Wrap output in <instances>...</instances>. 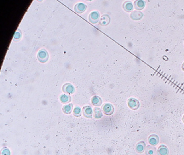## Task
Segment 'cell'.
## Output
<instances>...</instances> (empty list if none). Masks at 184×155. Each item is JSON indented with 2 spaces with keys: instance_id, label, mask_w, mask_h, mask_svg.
I'll list each match as a JSON object with an SVG mask.
<instances>
[{
  "instance_id": "obj_1",
  "label": "cell",
  "mask_w": 184,
  "mask_h": 155,
  "mask_svg": "<svg viewBox=\"0 0 184 155\" xmlns=\"http://www.w3.org/2000/svg\"><path fill=\"white\" fill-rule=\"evenodd\" d=\"M128 105L130 108L137 110L140 106V103L137 99L131 98L128 99Z\"/></svg>"
},
{
  "instance_id": "obj_2",
  "label": "cell",
  "mask_w": 184,
  "mask_h": 155,
  "mask_svg": "<svg viewBox=\"0 0 184 155\" xmlns=\"http://www.w3.org/2000/svg\"><path fill=\"white\" fill-rule=\"evenodd\" d=\"M159 137L157 135H150L148 137V142L150 145L155 146L158 144Z\"/></svg>"
},
{
  "instance_id": "obj_3",
  "label": "cell",
  "mask_w": 184,
  "mask_h": 155,
  "mask_svg": "<svg viewBox=\"0 0 184 155\" xmlns=\"http://www.w3.org/2000/svg\"><path fill=\"white\" fill-rule=\"evenodd\" d=\"M104 113L107 115H110L113 113L114 108L110 103H105L103 107Z\"/></svg>"
},
{
  "instance_id": "obj_4",
  "label": "cell",
  "mask_w": 184,
  "mask_h": 155,
  "mask_svg": "<svg viewBox=\"0 0 184 155\" xmlns=\"http://www.w3.org/2000/svg\"><path fill=\"white\" fill-rule=\"evenodd\" d=\"M38 59L42 62H46L48 59V54L45 50H41L38 53Z\"/></svg>"
},
{
  "instance_id": "obj_5",
  "label": "cell",
  "mask_w": 184,
  "mask_h": 155,
  "mask_svg": "<svg viewBox=\"0 0 184 155\" xmlns=\"http://www.w3.org/2000/svg\"><path fill=\"white\" fill-rule=\"evenodd\" d=\"M143 15V14L142 12L139 11H133L131 13L130 17L132 20L134 21H138L142 18Z\"/></svg>"
},
{
  "instance_id": "obj_6",
  "label": "cell",
  "mask_w": 184,
  "mask_h": 155,
  "mask_svg": "<svg viewBox=\"0 0 184 155\" xmlns=\"http://www.w3.org/2000/svg\"><path fill=\"white\" fill-rule=\"evenodd\" d=\"M145 153L146 155H157V149L151 145H148L145 148Z\"/></svg>"
},
{
  "instance_id": "obj_7",
  "label": "cell",
  "mask_w": 184,
  "mask_h": 155,
  "mask_svg": "<svg viewBox=\"0 0 184 155\" xmlns=\"http://www.w3.org/2000/svg\"><path fill=\"white\" fill-rule=\"evenodd\" d=\"M169 150L165 145H160L157 149V155H169Z\"/></svg>"
},
{
  "instance_id": "obj_8",
  "label": "cell",
  "mask_w": 184,
  "mask_h": 155,
  "mask_svg": "<svg viewBox=\"0 0 184 155\" xmlns=\"http://www.w3.org/2000/svg\"><path fill=\"white\" fill-rule=\"evenodd\" d=\"M146 144L144 141H140L136 145V150L138 154H142L145 150Z\"/></svg>"
},
{
  "instance_id": "obj_9",
  "label": "cell",
  "mask_w": 184,
  "mask_h": 155,
  "mask_svg": "<svg viewBox=\"0 0 184 155\" xmlns=\"http://www.w3.org/2000/svg\"><path fill=\"white\" fill-rule=\"evenodd\" d=\"M134 7L137 11L143 9L145 6V2L143 0H137L134 2Z\"/></svg>"
},
{
  "instance_id": "obj_10",
  "label": "cell",
  "mask_w": 184,
  "mask_h": 155,
  "mask_svg": "<svg viewBox=\"0 0 184 155\" xmlns=\"http://www.w3.org/2000/svg\"><path fill=\"white\" fill-rule=\"evenodd\" d=\"M63 91L64 93L71 94L75 92L74 87L70 83H66L63 86Z\"/></svg>"
},
{
  "instance_id": "obj_11",
  "label": "cell",
  "mask_w": 184,
  "mask_h": 155,
  "mask_svg": "<svg viewBox=\"0 0 184 155\" xmlns=\"http://www.w3.org/2000/svg\"><path fill=\"white\" fill-rule=\"evenodd\" d=\"M133 7H134V5L132 2L130 1H125L123 5V9H124V11H126L128 12H130L133 11Z\"/></svg>"
},
{
  "instance_id": "obj_12",
  "label": "cell",
  "mask_w": 184,
  "mask_h": 155,
  "mask_svg": "<svg viewBox=\"0 0 184 155\" xmlns=\"http://www.w3.org/2000/svg\"><path fill=\"white\" fill-rule=\"evenodd\" d=\"M99 18V13L97 11H93L89 15V21L92 23H96L98 22Z\"/></svg>"
},
{
  "instance_id": "obj_13",
  "label": "cell",
  "mask_w": 184,
  "mask_h": 155,
  "mask_svg": "<svg viewBox=\"0 0 184 155\" xmlns=\"http://www.w3.org/2000/svg\"><path fill=\"white\" fill-rule=\"evenodd\" d=\"M83 115L87 118H90L92 117V109L90 106H85L83 109Z\"/></svg>"
},
{
  "instance_id": "obj_14",
  "label": "cell",
  "mask_w": 184,
  "mask_h": 155,
  "mask_svg": "<svg viewBox=\"0 0 184 155\" xmlns=\"http://www.w3.org/2000/svg\"><path fill=\"white\" fill-rule=\"evenodd\" d=\"M87 8V6L85 5L84 3H78L75 7V11L78 13H82L84 11H85Z\"/></svg>"
},
{
  "instance_id": "obj_15",
  "label": "cell",
  "mask_w": 184,
  "mask_h": 155,
  "mask_svg": "<svg viewBox=\"0 0 184 155\" xmlns=\"http://www.w3.org/2000/svg\"><path fill=\"white\" fill-rule=\"evenodd\" d=\"M92 104L95 106H100L102 104V100L98 96H94L91 99Z\"/></svg>"
},
{
  "instance_id": "obj_16",
  "label": "cell",
  "mask_w": 184,
  "mask_h": 155,
  "mask_svg": "<svg viewBox=\"0 0 184 155\" xmlns=\"http://www.w3.org/2000/svg\"><path fill=\"white\" fill-rule=\"evenodd\" d=\"M73 104L72 103H69L63 106V111L65 114H70L72 111Z\"/></svg>"
},
{
  "instance_id": "obj_17",
  "label": "cell",
  "mask_w": 184,
  "mask_h": 155,
  "mask_svg": "<svg viewBox=\"0 0 184 155\" xmlns=\"http://www.w3.org/2000/svg\"><path fill=\"white\" fill-rule=\"evenodd\" d=\"M110 22V18L109 16L103 15L101 17L99 23L102 26H106Z\"/></svg>"
},
{
  "instance_id": "obj_18",
  "label": "cell",
  "mask_w": 184,
  "mask_h": 155,
  "mask_svg": "<svg viewBox=\"0 0 184 155\" xmlns=\"http://www.w3.org/2000/svg\"><path fill=\"white\" fill-rule=\"evenodd\" d=\"M60 100L62 103H69L71 101V97L68 95L62 94L60 97Z\"/></svg>"
},
{
  "instance_id": "obj_19",
  "label": "cell",
  "mask_w": 184,
  "mask_h": 155,
  "mask_svg": "<svg viewBox=\"0 0 184 155\" xmlns=\"http://www.w3.org/2000/svg\"><path fill=\"white\" fill-rule=\"evenodd\" d=\"M103 114L101 109L99 108H94V118L96 119H100L102 117Z\"/></svg>"
},
{
  "instance_id": "obj_20",
  "label": "cell",
  "mask_w": 184,
  "mask_h": 155,
  "mask_svg": "<svg viewBox=\"0 0 184 155\" xmlns=\"http://www.w3.org/2000/svg\"><path fill=\"white\" fill-rule=\"evenodd\" d=\"M73 114L76 117L80 116L82 115V109L79 107H77L75 108L74 110H73Z\"/></svg>"
},
{
  "instance_id": "obj_21",
  "label": "cell",
  "mask_w": 184,
  "mask_h": 155,
  "mask_svg": "<svg viewBox=\"0 0 184 155\" xmlns=\"http://www.w3.org/2000/svg\"><path fill=\"white\" fill-rule=\"evenodd\" d=\"M1 155H10V150L7 148H3L1 151Z\"/></svg>"
},
{
  "instance_id": "obj_22",
  "label": "cell",
  "mask_w": 184,
  "mask_h": 155,
  "mask_svg": "<svg viewBox=\"0 0 184 155\" xmlns=\"http://www.w3.org/2000/svg\"><path fill=\"white\" fill-rule=\"evenodd\" d=\"M21 37V31L18 30L16 32L15 34L14 35V39L15 41V40H17V39H19Z\"/></svg>"
},
{
  "instance_id": "obj_23",
  "label": "cell",
  "mask_w": 184,
  "mask_h": 155,
  "mask_svg": "<svg viewBox=\"0 0 184 155\" xmlns=\"http://www.w3.org/2000/svg\"><path fill=\"white\" fill-rule=\"evenodd\" d=\"M181 67H182V70H183L184 71V62H183V64H182V66H181Z\"/></svg>"
},
{
  "instance_id": "obj_24",
  "label": "cell",
  "mask_w": 184,
  "mask_h": 155,
  "mask_svg": "<svg viewBox=\"0 0 184 155\" xmlns=\"http://www.w3.org/2000/svg\"><path fill=\"white\" fill-rule=\"evenodd\" d=\"M182 120H183V122H184V115L183 116V119H182Z\"/></svg>"
}]
</instances>
